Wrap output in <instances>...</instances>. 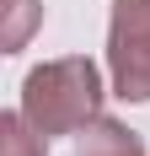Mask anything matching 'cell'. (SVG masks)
I'll return each instance as SVG.
<instances>
[{"instance_id": "5b68a950", "label": "cell", "mask_w": 150, "mask_h": 156, "mask_svg": "<svg viewBox=\"0 0 150 156\" xmlns=\"http://www.w3.org/2000/svg\"><path fill=\"white\" fill-rule=\"evenodd\" d=\"M0 48L5 54H16V48H27V38L38 32V22H43V0H5L0 5Z\"/></svg>"}, {"instance_id": "6da1fadb", "label": "cell", "mask_w": 150, "mask_h": 156, "mask_svg": "<svg viewBox=\"0 0 150 156\" xmlns=\"http://www.w3.org/2000/svg\"><path fill=\"white\" fill-rule=\"evenodd\" d=\"M22 113L43 135H80V129L102 113V76L86 54H64L22 81Z\"/></svg>"}, {"instance_id": "3957f363", "label": "cell", "mask_w": 150, "mask_h": 156, "mask_svg": "<svg viewBox=\"0 0 150 156\" xmlns=\"http://www.w3.org/2000/svg\"><path fill=\"white\" fill-rule=\"evenodd\" d=\"M75 156H145V140H139L129 124L97 113V119L75 135Z\"/></svg>"}, {"instance_id": "277c9868", "label": "cell", "mask_w": 150, "mask_h": 156, "mask_svg": "<svg viewBox=\"0 0 150 156\" xmlns=\"http://www.w3.org/2000/svg\"><path fill=\"white\" fill-rule=\"evenodd\" d=\"M0 156H48V135L27 113H0Z\"/></svg>"}, {"instance_id": "7a4b0ae2", "label": "cell", "mask_w": 150, "mask_h": 156, "mask_svg": "<svg viewBox=\"0 0 150 156\" xmlns=\"http://www.w3.org/2000/svg\"><path fill=\"white\" fill-rule=\"evenodd\" d=\"M107 70H113V97L150 102V0H113Z\"/></svg>"}]
</instances>
